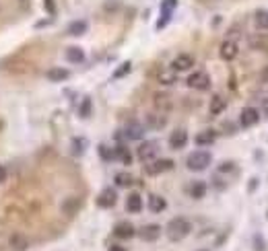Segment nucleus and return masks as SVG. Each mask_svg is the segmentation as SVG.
<instances>
[{
  "label": "nucleus",
  "mask_w": 268,
  "mask_h": 251,
  "mask_svg": "<svg viewBox=\"0 0 268 251\" xmlns=\"http://www.w3.org/2000/svg\"><path fill=\"white\" fill-rule=\"evenodd\" d=\"M175 6H177V0H163L161 2V19L157 21V29H163L167 23L171 21V15H173Z\"/></svg>",
  "instance_id": "obj_7"
},
{
  "label": "nucleus",
  "mask_w": 268,
  "mask_h": 251,
  "mask_svg": "<svg viewBox=\"0 0 268 251\" xmlns=\"http://www.w3.org/2000/svg\"><path fill=\"white\" fill-rule=\"evenodd\" d=\"M126 210L130 214H138L143 210V198L138 196V194H130L126 198Z\"/></svg>",
  "instance_id": "obj_16"
},
{
  "label": "nucleus",
  "mask_w": 268,
  "mask_h": 251,
  "mask_svg": "<svg viewBox=\"0 0 268 251\" xmlns=\"http://www.w3.org/2000/svg\"><path fill=\"white\" fill-rule=\"evenodd\" d=\"M237 54H240V47H237L235 42H231V39H227V42L221 44V49H219V56L225 60V62H231V60L237 58Z\"/></svg>",
  "instance_id": "obj_9"
},
{
  "label": "nucleus",
  "mask_w": 268,
  "mask_h": 251,
  "mask_svg": "<svg viewBox=\"0 0 268 251\" xmlns=\"http://www.w3.org/2000/svg\"><path fill=\"white\" fill-rule=\"evenodd\" d=\"M254 23L258 29H262V31H268V11L266 8H260V11H256L254 15Z\"/></svg>",
  "instance_id": "obj_22"
},
{
  "label": "nucleus",
  "mask_w": 268,
  "mask_h": 251,
  "mask_svg": "<svg viewBox=\"0 0 268 251\" xmlns=\"http://www.w3.org/2000/svg\"><path fill=\"white\" fill-rule=\"evenodd\" d=\"M4 179H6V169H4L2 165H0V183H2Z\"/></svg>",
  "instance_id": "obj_33"
},
{
  "label": "nucleus",
  "mask_w": 268,
  "mask_h": 251,
  "mask_svg": "<svg viewBox=\"0 0 268 251\" xmlns=\"http://www.w3.org/2000/svg\"><path fill=\"white\" fill-rule=\"evenodd\" d=\"M116 202H118V194H116V189H112V187H105L103 192L99 194V198H97V204L101 208H112Z\"/></svg>",
  "instance_id": "obj_11"
},
{
  "label": "nucleus",
  "mask_w": 268,
  "mask_h": 251,
  "mask_svg": "<svg viewBox=\"0 0 268 251\" xmlns=\"http://www.w3.org/2000/svg\"><path fill=\"white\" fill-rule=\"evenodd\" d=\"M78 115H81L83 119H87L89 115H91V99H83V105H81V109H78Z\"/></svg>",
  "instance_id": "obj_26"
},
{
  "label": "nucleus",
  "mask_w": 268,
  "mask_h": 251,
  "mask_svg": "<svg viewBox=\"0 0 268 251\" xmlns=\"http://www.w3.org/2000/svg\"><path fill=\"white\" fill-rule=\"evenodd\" d=\"M211 160H213V155L208 153V150H194V153L188 155L186 167L190 169V171H204V169L211 165Z\"/></svg>",
  "instance_id": "obj_2"
},
{
  "label": "nucleus",
  "mask_w": 268,
  "mask_h": 251,
  "mask_svg": "<svg viewBox=\"0 0 268 251\" xmlns=\"http://www.w3.org/2000/svg\"><path fill=\"white\" fill-rule=\"evenodd\" d=\"M221 171H233V163H223L221 165Z\"/></svg>",
  "instance_id": "obj_32"
},
{
  "label": "nucleus",
  "mask_w": 268,
  "mask_h": 251,
  "mask_svg": "<svg viewBox=\"0 0 268 251\" xmlns=\"http://www.w3.org/2000/svg\"><path fill=\"white\" fill-rule=\"evenodd\" d=\"M66 60H68V62H73V64H81L83 60H85V52H83L81 47L73 46V47L66 49Z\"/></svg>",
  "instance_id": "obj_21"
},
{
  "label": "nucleus",
  "mask_w": 268,
  "mask_h": 251,
  "mask_svg": "<svg viewBox=\"0 0 268 251\" xmlns=\"http://www.w3.org/2000/svg\"><path fill=\"white\" fill-rule=\"evenodd\" d=\"M192 66H194V56H190V54H177L171 62L173 72H188Z\"/></svg>",
  "instance_id": "obj_6"
},
{
  "label": "nucleus",
  "mask_w": 268,
  "mask_h": 251,
  "mask_svg": "<svg viewBox=\"0 0 268 251\" xmlns=\"http://www.w3.org/2000/svg\"><path fill=\"white\" fill-rule=\"evenodd\" d=\"M114 235L118 237V239H132L134 235H136V228L130 225V223H118L116 227H114Z\"/></svg>",
  "instance_id": "obj_14"
},
{
  "label": "nucleus",
  "mask_w": 268,
  "mask_h": 251,
  "mask_svg": "<svg viewBox=\"0 0 268 251\" xmlns=\"http://www.w3.org/2000/svg\"><path fill=\"white\" fill-rule=\"evenodd\" d=\"M128 72H130V62H124V64H122V68H118L116 72H114V76H116V78H120V76L128 74Z\"/></svg>",
  "instance_id": "obj_30"
},
{
  "label": "nucleus",
  "mask_w": 268,
  "mask_h": 251,
  "mask_svg": "<svg viewBox=\"0 0 268 251\" xmlns=\"http://www.w3.org/2000/svg\"><path fill=\"white\" fill-rule=\"evenodd\" d=\"M124 136L128 140H141L145 136V126L138 124V122H128L124 128Z\"/></svg>",
  "instance_id": "obj_12"
},
{
  "label": "nucleus",
  "mask_w": 268,
  "mask_h": 251,
  "mask_svg": "<svg viewBox=\"0 0 268 251\" xmlns=\"http://www.w3.org/2000/svg\"><path fill=\"white\" fill-rule=\"evenodd\" d=\"M188 194H190V198H194V200H202L206 194V183L204 182H192L188 185Z\"/></svg>",
  "instance_id": "obj_17"
},
{
  "label": "nucleus",
  "mask_w": 268,
  "mask_h": 251,
  "mask_svg": "<svg viewBox=\"0 0 268 251\" xmlns=\"http://www.w3.org/2000/svg\"><path fill=\"white\" fill-rule=\"evenodd\" d=\"M46 76H48L49 83H62V80H66L71 76V72H68L66 68H52V70H48Z\"/></svg>",
  "instance_id": "obj_19"
},
{
  "label": "nucleus",
  "mask_w": 268,
  "mask_h": 251,
  "mask_svg": "<svg viewBox=\"0 0 268 251\" xmlns=\"http://www.w3.org/2000/svg\"><path fill=\"white\" fill-rule=\"evenodd\" d=\"M116 159H120L124 165H130L132 163V155H130V150H128L126 146H118L116 148Z\"/></svg>",
  "instance_id": "obj_23"
},
{
  "label": "nucleus",
  "mask_w": 268,
  "mask_h": 251,
  "mask_svg": "<svg viewBox=\"0 0 268 251\" xmlns=\"http://www.w3.org/2000/svg\"><path fill=\"white\" fill-rule=\"evenodd\" d=\"M159 80H161L163 85H171L173 83V74H161V76H159Z\"/></svg>",
  "instance_id": "obj_31"
},
{
  "label": "nucleus",
  "mask_w": 268,
  "mask_h": 251,
  "mask_svg": "<svg viewBox=\"0 0 268 251\" xmlns=\"http://www.w3.org/2000/svg\"><path fill=\"white\" fill-rule=\"evenodd\" d=\"M225 109H227V99L221 97V95H215L211 99V105H208V112H211V115H221Z\"/></svg>",
  "instance_id": "obj_15"
},
{
  "label": "nucleus",
  "mask_w": 268,
  "mask_h": 251,
  "mask_svg": "<svg viewBox=\"0 0 268 251\" xmlns=\"http://www.w3.org/2000/svg\"><path fill=\"white\" fill-rule=\"evenodd\" d=\"M159 155V144L155 140H145V142L136 148V157L143 160V163H151L155 160V157Z\"/></svg>",
  "instance_id": "obj_3"
},
{
  "label": "nucleus",
  "mask_w": 268,
  "mask_h": 251,
  "mask_svg": "<svg viewBox=\"0 0 268 251\" xmlns=\"http://www.w3.org/2000/svg\"><path fill=\"white\" fill-rule=\"evenodd\" d=\"M85 31H87V23L85 21H74V23L68 25V33H71V35H83Z\"/></svg>",
  "instance_id": "obj_24"
},
{
  "label": "nucleus",
  "mask_w": 268,
  "mask_h": 251,
  "mask_svg": "<svg viewBox=\"0 0 268 251\" xmlns=\"http://www.w3.org/2000/svg\"><path fill=\"white\" fill-rule=\"evenodd\" d=\"M116 185H118V187H128V185H132V177L128 175V173H118V175H116Z\"/></svg>",
  "instance_id": "obj_25"
},
{
  "label": "nucleus",
  "mask_w": 268,
  "mask_h": 251,
  "mask_svg": "<svg viewBox=\"0 0 268 251\" xmlns=\"http://www.w3.org/2000/svg\"><path fill=\"white\" fill-rule=\"evenodd\" d=\"M148 126L155 128V130L163 128L165 126V117H161V115H148Z\"/></svg>",
  "instance_id": "obj_28"
},
{
  "label": "nucleus",
  "mask_w": 268,
  "mask_h": 251,
  "mask_svg": "<svg viewBox=\"0 0 268 251\" xmlns=\"http://www.w3.org/2000/svg\"><path fill=\"white\" fill-rule=\"evenodd\" d=\"M173 169V160L170 159H159V160H151V163L146 165V173L148 175H159V173H165Z\"/></svg>",
  "instance_id": "obj_8"
},
{
  "label": "nucleus",
  "mask_w": 268,
  "mask_h": 251,
  "mask_svg": "<svg viewBox=\"0 0 268 251\" xmlns=\"http://www.w3.org/2000/svg\"><path fill=\"white\" fill-rule=\"evenodd\" d=\"M260 122V109L256 107H244L242 114H240V124L242 128H252Z\"/></svg>",
  "instance_id": "obj_5"
},
{
  "label": "nucleus",
  "mask_w": 268,
  "mask_h": 251,
  "mask_svg": "<svg viewBox=\"0 0 268 251\" xmlns=\"http://www.w3.org/2000/svg\"><path fill=\"white\" fill-rule=\"evenodd\" d=\"M99 155H101V159L103 160H114L116 159V150H112V148H107V146H99Z\"/></svg>",
  "instance_id": "obj_29"
},
{
  "label": "nucleus",
  "mask_w": 268,
  "mask_h": 251,
  "mask_svg": "<svg viewBox=\"0 0 268 251\" xmlns=\"http://www.w3.org/2000/svg\"><path fill=\"white\" fill-rule=\"evenodd\" d=\"M165 208H167V202H165V198L157 196V194H153L151 198H148V210H151V212L159 214V212H163Z\"/></svg>",
  "instance_id": "obj_18"
},
{
  "label": "nucleus",
  "mask_w": 268,
  "mask_h": 251,
  "mask_svg": "<svg viewBox=\"0 0 268 251\" xmlns=\"http://www.w3.org/2000/svg\"><path fill=\"white\" fill-rule=\"evenodd\" d=\"M11 245H13L17 251H23V249H27V239H23L21 235H15V237L11 239Z\"/></svg>",
  "instance_id": "obj_27"
},
{
  "label": "nucleus",
  "mask_w": 268,
  "mask_h": 251,
  "mask_svg": "<svg viewBox=\"0 0 268 251\" xmlns=\"http://www.w3.org/2000/svg\"><path fill=\"white\" fill-rule=\"evenodd\" d=\"M186 144H188V132H186V130L177 128V130H173V132L170 134V146L173 150H182Z\"/></svg>",
  "instance_id": "obj_10"
},
{
  "label": "nucleus",
  "mask_w": 268,
  "mask_h": 251,
  "mask_svg": "<svg viewBox=\"0 0 268 251\" xmlns=\"http://www.w3.org/2000/svg\"><path fill=\"white\" fill-rule=\"evenodd\" d=\"M107 251H128V249H126V247H122V245H112Z\"/></svg>",
  "instance_id": "obj_34"
},
{
  "label": "nucleus",
  "mask_w": 268,
  "mask_h": 251,
  "mask_svg": "<svg viewBox=\"0 0 268 251\" xmlns=\"http://www.w3.org/2000/svg\"><path fill=\"white\" fill-rule=\"evenodd\" d=\"M159 235H161V227L159 225H145L141 230H138V237H141L143 241H157L159 239Z\"/></svg>",
  "instance_id": "obj_13"
},
{
  "label": "nucleus",
  "mask_w": 268,
  "mask_h": 251,
  "mask_svg": "<svg viewBox=\"0 0 268 251\" xmlns=\"http://www.w3.org/2000/svg\"><path fill=\"white\" fill-rule=\"evenodd\" d=\"M165 230H167V237H170V241L177 243V241H182V239H186L188 235H190L192 225H190V220H188V218L175 216V218H171L170 223H167Z\"/></svg>",
  "instance_id": "obj_1"
},
{
  "label": "nucleus",
  "mask_w": 268,
  "mask_h": 251,
  "mask_svg": "<svg viewBox=\"0 0 268 251\" xmlns=\"http://www.w3.org/2000/svg\"><path fill=\"white\" fill-rule=\"evenodd\" d=\"M215 140H217V132H213V130H204V132H200L196 136V144L198 146H211Z\"/></svg>",
  "instance_id": "obj_20"
},
{
  "label": "nucleus",
  "mask_w": 268,
  "mask_h": 251,
  "mask_svg": "<svg viewBox=\"0 0 268 251\" xmlns=\"http://www.w3.org/2000/svg\"><path fill=\"white\" fill-rule=\"evenodd\" d=\"M186 83H188V87H190V89H196V91H206V89L211 87V78H208L206 72L198 70V72H194V74L188 76Z\"/></svg>",
  "instance_id": "obj_4"
}]
</instances>
